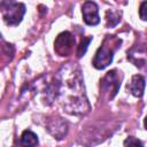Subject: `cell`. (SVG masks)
Masks as SVG:
<instances>
[{"mask_svg": "<svg viewBox=\"0 0 147 147\" xmlns=\"http://www.w3.org/2000/svg\"><path fill=\"white\" fill-rule=\"evenodd\" d=\"M55 99L71 115H85L91 106L87 100L80 68L75 63L63 65L54 77Z\"/></svg>", "mask_w": 147, "mask_h": 147, "instance_id": "cell-1", "label": "cell"}, {"mask_svg": "<svg viewBox=\"0 0 147 147\" xmlns=\"http://www.w3.org/2000/svg\"><path fill=\"white\" fill-rule=\"evenodd\" d=\"M122 44V40L115 36H106V38L102 41V45L99 47V49L95 53V56L93 59V67L95 69H105L113 62V57L119 45Z\"/></svg>", "mask_w": 147, "mask_h": 147, "instance_id": "cell-2", "label": "cell"}, {"mask_svg": "<svg viewBox=\"0 0 147 147\" xmlns=\"http://www.w3.org/2000/svg\"><path fill=\"white\" fill-rule=\"evenodd\" d=\"M2 17L7 25H18L25 14V6L21 2H1Z\"/></svg>", "mask_w": 147, "mask_h": 147, "instance_id": "cell-3", "label": "cell"}, {"mask_svg": "<svg viewBox=\"0 0 147 147\" xmlns=\"http://www.w3.org/2000/svg\"><path fill=\"white\" fill-rule=\"evenodd\" d=\"M74 46H75V38L68 31L61 32L54 41V49L56 54L60 56L70 55L74 49Z\"/></svg>", "mask_w": 147, "mask_h": 147, "instance_id": "cell-4", "label": "cell"}, {"mask_svg": "<svg viewBox=\"0 0 147 147\" xmlns=\"http://www.w3.org/2000/svg\"><path fill=\"white\" fill-rule=\"evenodd\" d=\"M100 83H101L100 84L101 91L103 92V94H106V93L108 94V99H113L117 94L118 88L121 86V80L117 76L116 70H111V71L107 72Z\"/></svg>", "mask_w": 147, "mask_h": 147, "instance_id": "cell-5", "label": "cell"}, {"mask_svg": "<svg viewBox=\"0 0 147 147\" xmlns=\"http://www.w3.org/2000/svg\"><path fill=\"white\" fill-rule=\"evenodd\" d=\"M46 129L55 139L60 140L65 137V134L68 132V124L63 118H61L59 116H53L47 119Z\"/></svg>", "mask_w": 147, "mask_h": 147, "instance_id": "cell-6", "label": "cell"}, {"mask_svg": "<svg viewBox=\"0 0 147 147\" xmlns=\"http://www.w3.org/2000/svg\"><path fill=\"white\" fill-rule=\"evenodd\" d=\"M83 18L84 22L87 25H98L100 23V16H99V7L93 1H86L84 2L82 7Z\"/></svg>", "mask_w": 147, "mask_h": 147, "instance_id": "cell-7", "label": "cell"}, {"mask_svg": "<svg viewBox=\"0 0 147 147\" xmlns=\"http://www.w3.org/2000/svg\"><path fill=\"white\" fill-rule=\"evenodd\" d=\"M127 88L130 90V92L137 96V98H141L144 95V91H145V78L141 75H134L130 82V84H127Z\"/></svg>", "mask_w": 147, "mask_h": 147, "instance_id": "cell-8", "label": "cell"}, {"mask_svg": "<svg viewBox=\"0 0 147 147\" xmlns=\"http://www.w3.org/2000/svg\"><path fill=\"white\" fill-rule=\"evenodd\" d=\"M20 144L22 147H36L38 145V137L31 130H25L21 136Z\"/></svg>", "mask_w": 147, "mask_h": 147, "instance_id": "cell-9", "label": "cell"}, {"mask_svg": "<svg viewBox=\"0 0 147 147\" xmlns=\"http://www.w3.org/2000/svg\"><path fill=\"white\" fill-rule=\"evenodd\" d=\"M121 11L116 9H108L106 13V21H107V26L108 28H114L121 22Z\"/></svg>", "mask_w": 147, "mask_h": 147, "instance_id": "cell-10", "label": "cell"}, {"mask_svg": "<svg viewBox=\"0 0 147 147\" xmlns=\"http://www.w3.org/2000/svg\"><path fill=\"white\" fill-rule=\"evenodd\" d=\"M91 40H92V37H87V38H83V39H82L79 46L77 47V56H78V57H82V56L86 53L87 46L90 45Z\"/></svg>", "mask_w": 147, "mask_h": 147, "instance_id": "cell-11", "label": "cell"}, {"mask_svg": "<svg viewBox=\"0 0 147 147\" xmlns=\"http://www.w3.org/2000/svg\"><path fill=\"white\" fill-rule=\"evenodd\" d=\"M124 146L125 147H145L144 142L134 137H127L124 140Z\"/></svg>", "mask_w": 147, "mask_h": 147, "instance_id": "cell-12", "label": "cell"}, {"mask_svg": "<svg viewBox=\"0 0 147 147\" xmlns=\"http://www.w3.org/2000/svg\"><path fill=\"white\" fill-rule=\"evenodd\" d=\"M146 9H147V1H144L141 2L140 5V9H139V15H140V18L142 21H146L147 18V15H146Z\"/></svg>", "mask_w": 147, "mask_h": 147, "instance_id": "cell-13", "label": "cell"}, {"mask_svg": "<svg viewBox=\"0 0 147 147\" xmlns=\"http://www.w3.org/2000/svg\"><path fill=\"white\" fill-rule=\"evenodd\" d=\"M1 37H2V36H1V33H0V39H1Z\"/></svg>", "mask_w": 147, "mask_h": 147, "instance_id": "cell-14", "label": "cell"}]
</instances>
